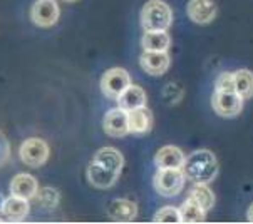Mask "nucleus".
Here are the masks:
<instances>
[{
  "mask_svg": "<svg viewBox=\"0 0 253 224\" xmlns=\"http://www.w3.org/2000/svg\"><path fill=\"white\" fill-rule=\"evenodd\" d=\"M37 201L41 206H44V208H49L52 209L55 206L59 204V191L54 187H44V189H37Z\"/></svg>",
  "mask_w": 253,
  "mask_h": 224,
  "instance_id": "23",
  "label": "nucleus"
},
{
  "mask_svg": "<svg viewBox=\"0 0 253 224\" xmlns=\"http://www.w3.org/2000/svg\"><path fill=\"white\" fill-rule=\"evenodd\" d=\"M247 219H248V223H253V204L248 208V213H247Z\"/></svg>",
  "mask_w": 253,
  "mask_h": 224,
  "instance_id": "27",
  "label": "nucleus"
},
{
  "mask_svg": "<svg viewBox=\"0 0 253 224\" xmlns=\"http://www.w3.org/2000/svg\"><path fill=\"white\" fill-rule=\"evenodd\" d=\"M108 214L114 223H131L138 216V204L129 199H114L108 206Z\"/></svg>",
  "mask_w": 253,
  "mask_h": 224,
  "instance_id": "11",
  "label": "nucleus"
},
{
  "mask_svg": "<svg viewBox=\"0 0 253 224\" xmlns=\"http://www.w3.org/2000/svg\"><path fill=\"white\" fill-rule=\"evenodd\" d=\"M154 223H168V224H179L181 223V216H179V209L173 208V206H165L154 214Z\"/></svg>",
  "mask_w": 253,
  "mask_h": 224,
  "instance_id": "24",
  "label": "nucleus"
},
{
  "mask_svg": "<svg viewBox=\"0 0 253 224\" xmlns=\"http://www.w3.org/2000/svg\"><path fill=\"white\" fill-rule=\"evenodd\" d=\"M179 216H181V223L184 224H196L205 223L207 219V211H205L198 202H195L191 197H188L179 208Z\"/></svg>",
  "mask_w": 253,
  "mask_h": 224,
  "instance_id": "20",
  "label": "nucleus"
},
{
  "mask_svg": "<svg viewBox=\"0 0 253 224\" xmlns=\"http://www.w3.org/2000/svg\"><path fill=\"white\" fill-rule=\"evenodd\" d=\"M173 22V12L163 0H149L141 10V25L144 30H166Z\"/></svg>",
  "mask_w": 253,
  "mask_h": 224,
  "instance_id": "2",
  "label": "nucleus"
},
{
  "mask_svg": "<svg viewBox=\"0 0 253 224\" xmlns=\"http://www.w3.org/2000/svg\"><path fill=\"white\" fill-rule=\"evenodd\" d=\"M154 164L158 169H169V167H183L184 154L176 146H165L154 156Z\"/></svg>",
  "mask_w": 253,
  "mask_h": 224,
  "instance_id": "15",
  "label": "nucleus"
},
{
  "mask_svg": "<svg viewBox=\"0 0 253 224\" xmlns=\"http://www.w3.org/2000/svg\"><path fill=\"white\" fill-rule=\"evenodd\" d=\"M188 197H191L195 202H198L205 211H210L215 206V194H213V191L208 187V184H195V186L191 187L190 196Z\"/></svg>",
  "mask_w": 253,
  "mask_h": 224,
  "instance_id": "22",
  "label": "nucleus"
},
{
  "mask_svg": "<svg viewBox=\"0 0 253 224\" xmlns=\"http://www.w3.org/2000/svg\"><path fill=\"white\" fill-rule=\"evenodd\" d=\"M186 14L191 22L207 25L216 19L218 7L213 0H190L186 5Z\"/></svg>",
  "mask_w": 253,
  "mask_h": 224,
  "instance_id": "8",
  "label": "nucleus"
},
{
  "mask_svg": "<svg viewBox=\"0 0 253 224\" xmlns=\"http://www.w3.org/2000/svg\"><path fill=\"white\" fill-rule=\"evenodd\" d=\"M59 15L61 10L55 0H36L31 8V19L37 27H52Z\"/></svg>",
  "mask_w": 253,
  "mask_h": 224,
  "instance_id": "7",
  "label": "nucleus"
},
{
  "mask_svg": "<svg viewBox=\"0 0 253 224\" xmlns=\"http://www.w3.org/2000/svg\"><path fill=\"white\" fill-rule=\"evenodd\" d=\"M184 178L181 167H169V169H158L153 178V186L160 196L174 197L183 191Z\"/></svg>",
  "mask_w": 253,
  "mask_h": 224,
  "instance_id": "3",
  "label": "nucleus"
},
{
  "mask_svg": "<svg viewBox=\"0 0 253 224\" xmlns=\"http://www.w3.org/2000/svg\"><path fill=\"white\" fill-rule=\"evenodd\" d=\"M19 156L25 166L41 167L49 159V146L41 137H31V139H25L22 142L19 149Z\"/></svg>",
  "mask_w": 253,
  "mask_h": 224,
  "instance_id": "4",
  "label": "nucleus"
},
{
  "mask_svg": "<svg viewBox=\"0 0 253 224\" xmlns=\"http://www.w3.org/2000/svg\"><path fill=\"white\" fill-rule=\"evenodd\" d=\"M129 84H131L129 72L124 71L121 67L109 69V71L101 77V90H102V94L109 99H118L119 94H121Z\"/></svg>",
  "mask_w": 253,
  "mask_h": 224,
  "instance_id": "6",
  "label": "nucleus"
},
{
  "mask_svg": "<svg viewBox=\"0 0 253 224\" xmlns=\"http://www.w3.org/2000/svg\"><path fill=\"white\" fill-rule=\"evenodd\" d=\"M146 92L138 85H132L129 84L126 89L123 90L121 94L118 96V106L121 107L124 111H132V109H138V107H143L146 106Z\"/></svg>",
  "mask_w": 253,
  "mask_h": 224,
  "instance_id": "16",
  "label": "nucleus"
},
{
  "mask_svg": "<svg viewBox=\"0 0 253 224\" xmlns=\"http://www.w3.org/2000/svg\"><path fill=\"white\" fill-rule=\"evenodd\" d=\"M215 90H226V92H233L235 90V79L231 72H223L218 75L215 82Z\"/></svg>",
  "mask_w": 253,
  "mask_h": 224,
  "instance_id": "25",
  "label": "nucleus"
},
{
  "mask_svg": "<svg viewBox=\"0 0 253 224\" xmlns=\"http://www.w3.org/2000/svg\"><path fill=\"white\" fill-rule=\"evenodd\" d=\"M243 99L237 90L233 92H226V90H215L211 97V106L213 111L221 117H235L238 115L243 109Z\"/></svg>",
  "mask_w": 253,
  "mask_h": 224,
  "instance_id": "5",
  "label": "nucleus"
},
{
  "mask_svg": "<svg viewBox=\"0 0 253 224\" xmlns=\"http://www.w3.org/2000/svg\"><path fill=\"white\" fill-rule=\"evenodd\" d=\"M139 64L143 71L149 75H163L169 67V55L165 52H153L144 50L139 57Z\"/></svg>",
  "mask_w": 253,
  "mask_h": 224,
  "instance_id": "10",
  "label": "nucleus"
},
{
  "mask_svg": "<svg viewBox=\"0 0 253 224\" xmlns=\"http://www.w3.org/2000/svg\"><path fill=\"white\" fill-rule=\"evenodd\" d=\"M171 44V37L166 34V30H146L141 45L144 50H153V52H165L168 50Z\"/></svg>",
  "mask_w": 253,
  "mask_h": 224,
  "instance_id": "19",
  "label": "nucleus"
},
{
  "mask_svg": "<svg viewBox=\"0 0 253 224\" xmlns=\"http://www.w3.org/2000/svg\"><path fill=\"white\" fill-rule=\"evenodd\" d=\"M119 174L114 171H109L106 167H102L96 162H91L87 167V181L91 183V186L97 189H109L113 187L118 181Z\"/></svg>",
  "mask_w": 253,
  "mask_h": 224,
  "instance_id": "14",
  "label": "nucleus"
},
{
  "mask_svg": "<svg viewBox=\"0 0 253 224\" xmlns=\"http://www.w3.org/2000/svg\"><path fill=\"white\" fill-rule=\"evenodd\" d=\"M66 2H76V0H66Z\"/></svg>",
  "mask_w": 253,
  "mask_h": 224,
  "instance_id": "29",
  "label": "nucleus"
},
{
  "mask_svg": "<svg viewBox=\"0 0 253 224\" xmlns=\"http://www.w3.org/2000/svg\"><path fill=\"white\" fill-rule=\"evenodd\" d=\"M127 126H129V134L143 136L153 126V114L146 106L138 107L127 112Z\"/></svg>",
  "mask_w": 253,
  "mask_h": 224,
  "instance_id": "12",
  "label": "nucleus"
},
{
  "mask_svg": "<svg viewBox=\"0 0 253 224\" xmlns=\"http://www.w3.org/2000/svg\"><path fill=\"white\" fill-rule=\"evenodd\" d=\"M10 157V144H8L5 134L0 131V167H2Z\"/></svg>",
  "mask_w": 253,
  "mask_h": 224,
  "instance_id": "26",
  "label": "nucleus"
},
{
  "mask_svg": "<svg viewBox=\"0 0 253 224\" xmlns=\"http://www.w3.org/2000/svg\"><path fill=\"white\" fill-rule=\"evenodd\" d=\"M3 202H5V197L0 194V214H2V209H3Z\"/></svg>",
  "mask_w": 253,
  "mask_h": 224,
  "instance_id": "28",
  "label": "nucleus"
},
{
  "mask_svg": "<svg viewBox=\"0 0 253 224\" xmlns=\"http://www.w3.org/2000/svg\"><path fill=\"white\" fill-rule=\"evenodd\" d=\"M102 129L111 137H124L129 134V126H127V111L116 107L106 112L102 119Z\"/></svg>",
  "mask_w": 253,
  "mask_h": 224,
  "instance_id": "9",
  "label": "nucleus"
},
{
  "mask_svg": "<svg viewBox=\"0 0 253 224\" xmlns=\"http://www.w3.org/2000/svg\"><path fill=\"white\" fill-rule=\"evenodd\" d=\"M29 209H31L29 199L10 196V197H7L5 202H3L2 214L5 216V221L19 223V221H22V219H25V216L29 214Z\"/></svg>",
  "mask_w": 253,
  "mask_h": 224,
  "instance_id": "17",
  "label": "nucleus"
},
{
  "mask_svg": "<svg viewBox=\"0 0 253 224\" xmlns=\"http://www.w3.org/2000/svg\"><path fill=\"white\" fill-rule=\"evenodd\" d=\"M183 174L186 179H190L193 184H210L218 176V159L211 150L198 149L191 152L188 157H184Z\"/></svg>",
  "mask_w": 253,
  "mask_h": 224,
  "instance_id": "1",
  "label": "nucleus"
},
{
  "mask_svg": "<svg viewBox=\"0 0 253 224\" xmlns=\"http://www.w3.org/2000/svg\"><path fill=\"white\" fill-rule=\"evenodd\" d=\"M37 181L34 176L20 172V174L14 176L10 181V194L17 197H24V199H34L37 194Z\"/></svg>",
  "mask_w": 253,
  "mask_h": 224,
  "instance_id": "13",
  "label": "nucleus"
},
{
  "mask_svg": "<svg viewBox=\"0 0 253 224\" xmlns=\"http://www.w3.org/2000/svg\"><path fill=\"white\" fill-rule=\"evenodd\" d=\"M96 164H99L102 167H106V169L109 171H114V172H121L123 166H124V157L123 154L119 152L118 149L114 148H102L96 152V156H94V161Z\"/></svg>",
  "mask_w": 253,
  "mask_h": 224,
  "instance_id": "18",
  "label": "nucleus"
},
{
  "mask_svg": "<svg viewBox=\"0 0 253 224\" xmlns=\"http://www.w3.org/2000/svg\"><path fill=\"white\" fill-rule=\"evenodd\" d=\"M235 79V90L243 99L253 97V72L247 71V69H240V71L233 72Z\"/></svg>",
  "mask_w": 253,
  "mask_h": 224,
  "instance_id": "21",
  "label": "nucleus"
}]
</instances>
